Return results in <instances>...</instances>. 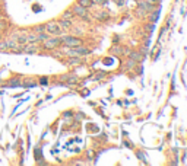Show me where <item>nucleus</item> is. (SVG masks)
I'll return each instance as SVG.
<instances>
[{
    "label": "nucleus",
    "instance_id": "nucleus-8",
    "mask_svg": "<svg viewBox=\"0 0 187 166\" xmlns=\"http://www.w3.org/2000/svg\"><path fill=\"white\" fill-rule=\"evenodd\" d=\"M67 63H69L70 66H76V64H82L83 60H82L80 55H70V57L67 58Z\"/></svg>",
    "mask_w": 187,
    "mask_h": 166
},
{
    "label": "nucleus",
    "instance_id": "nucleus-18",
    "mask_svg": "<svg viewBox=\"0 0 187 166\" xmlns=\"http://www.w3.org/2000/svg\"><path fill=\"white\" fill-rule=\"evenodd\" d=\"M134 64H136V61H133L132 58H130V60H127L123 66H124V70H132V69L134 67Z\"/></svg>",
    "mask_w": 187,
    "mask_h": 166
},
{
    "label": "nucleus",
    "instance_id": "nucleus-22",
    "mask_svg": "<svg viewBox=\"0 0 187 166\" xmlns=\"http://www.w3.org/2000/svg\"><path fill=\"white\" fill-rule=\"evenodd\" d=\"M38 83H40V85H48V77H41V79L38 80Z\"/></svg>",
    "mask_w": 187,
    "mask_h": 166
},
{
    "label": "nucleus",
    "instance_id": "nucleus-19",
    "mask_svg": "<svg viewBox=\"0 0 187 166\" xmlns=\"http://www.w3.org/2000/svg\"><path fill=\"white\" fill-rule=\"evenodd\" d=\"M146 13H148V10L145 9V7L139 6L138 9H136V16H146Z\"/></svg>",
    "mask_w": 187,
    "mask_h": 166
},
{
    "label": "nucleus",
    "instance_id": "nucleus-3",
    "mask_svg": "<svg viewBox=\"0 0 187 166\" xmlns=\"http://www.w3.org/2000/svg\"><path fill=\"white\" fill-rule=\"evenodd\" d=\"M60 40H61V45L70 47V48L83 44V41L80 40L79 37H76V35H60Z\"/></svg>",
    "mask_w": 187,
    "mask_h": 166
},
{
    "label": "nucleus",
    "instance_id": "nucleus-17",
    "mask_svg": "<svg viewBox=\"0 0 187 166\" xmlns=\"http://www.w3.org/2000/svg\"><path fill=\"white\" fill-rule=\"evenodd\" d=\"M78 76H75V74H69V77H67V82L66 85H75V83H78Z\"/></svg>",
    "mask_w": 187,
    "mask_h": 166
},
{
    "label": "nucleus",
    "instance_id": "nucleus-16",
    "mask_svg": "<svg viewBox=\"0 0 187 166\" xmlns=\"http://www.w3.org/2000/svg\"><path fill=\"white\" fill-rule=\"evenodd\" d=\"M110 53L111 54H121L123 53V47L121 45H113L110 48Z\"/></svg>",
    "mask_w": 187,
    "mask_h": 166
},
{
    "label": "nucleus",
    "instance_id": "nucleus-26",
    "mask_svg": "<svg viewBox=\"0 0 187 166\" xmlns=\"http://www.w3.org/2000/svg\"><path fill=\"white\" fill-rule=\"evenodd\" d=\"M158 2H160V0H148V3H151L152 6H154V5H156Z\"/></svg>",
    "mask_w": 187,
    "mask_h": 166
},
{
    "label": "nucleus",
    "instance_id": "nucleus-1",
    "mask_svg": "<svg viewBox=\"0 0 187 166\" xmlns=\"http://www.w3.org/2000/svg\"><path fill=\"white\" fill-rule=\"evenodd\" d=\"M61 45V40L60 37H48L46 41H42L41 42V48L42 50H47V51H53L56 48H59Z\"/></svg>",
    "mask_w": 187,
    "mask_h": 166
},
{
    "label": "nucleus",
    "instance_id": "nucleus-7",
    "mask_svg": "<svg viewBox=\"0 0 187 166\" xmlns=\"http://www.w3.org/2000/svg\"><path fill=\"white\" fill-rule=\"evenodd\" d=\"M38 85V82L34 79V77H25V79L22 80V87H35Z\"/></svg>",
    "mask_w": 187,
    "mask_h": 166
},
{
    "label": "nucleus",
    "instance_id": "nucleus-15",
    "mask_svg": "<svg viewBox=\"0 0 187 166\" xmlns=\"http://www.w3.org/2000/svg\"><path fill=\"white\" fill-rule=\"evenodd\" d=\"M50 35L47 32H40V34H37V42L40 44V42H42V41H46L47 38H48Z\"/></svg>",
    "mask_w": 187,
    "mask_h": 166
},
{
    "label": "nucleus",
    "instance_id": "nucleus-23",
    "mask_svg": "<svg viewBox=\"0 0 187 166\" xmlns=\"http://www.w3.org/2000/svg\"><path fill=\"white\" fill-rule=\"evenodd\" d=\"M114 3H116V5H119V6H124V3H126V2H124V0H114Z\"/></svg>",
    "mask_w": 187,
    "mask_h": 166
},
{
    "label": "nucleus",
    "instance_id": "nucleus-20",
    "mask_svg": "<svg viewBox=\"0 0 187 166\" xmlns=\"http://www.w3.org/2000/svg\"><path fill=\"white\" fill-rule=\"evenodd\" d=\"M94 16H95L97 19L104 20V19H107V16H108V15L105 13V12H98V13H95V15H94Z\"/></svg>",
    "mask_w": 187,
    "mask_h": 166
},
{
    "label": "nucleus",
    "instance_id": "nucleus-12",
    "mask_svg": "<svg viewBox=\"0 0 187 166\" xmlns=\"http://www.w3.org/2000/svg\"><path fill=\"white\" fill-rule=\"evenodd\" d=\"M27 42H37V34L32 32V31H29V32H27Z\"/></svg>",
    "mask_w": 187,
    "mask_h": 166
},
{
    "label": "nucleus",
    "instance_id": "nucleus-10",
    "mask_svg": "<svg viewBox=\"0 0 187 166\" xmlns=\"http://www.w3.org/2000/svg\"><path fill=\"white\" fill-rule=\"evenodd\" d=\"M59 25H60L63 29H69V28H72V25H73V22H72V19H61L59 20Z\"/></svg>",
    "mask_w": 187,
    "mask_h": 166
},
{
    "label": "nucleus",
    "instance_id": "nucleus-27",
    "mask_svg": "<svg viewBox=\"0 0 187 166\" xmlns=\"http://www.w3.org/2000/svg\"><path fill=\"white\" fill-rule=\"evenodd\" d=\"M108 2H110V0H102V5H107Z\"/></svg>",
    "mask_w": 187,
    "mask_h": 166
},
{
    "label": "nucleus",
    "instance_id": "nucleus-28",
    "mask_svg": "<svg viewBox=\"0 0 187 166\" xmlns=\"http://www.w3.org/2000/svg\"><path fill=\"white\" fill-rule=\"evenodd\" d=\"M2 37H3V31H0V40H2Z\"/></svg>",
    "mask_w": 187,
    "mask_h": 166
},
{
    "label": "nucleus",
    "instance_id": "nucleus-9",
    "mask_svg": "<svg viewBox=\"0 0 187 166\" xmlns=\"http://www.w3.org/2000/svg\"><path fill=\"white\" fill-rule=\"evenodd\" d=\"M129 57H130L133 61H136V63L143 61V54H140L139 51H130V53H129Z\"/></svg>",
    "mask_w": 187,
    "mask_h": 166
},
{
    "label": "nucleus",
    "instance_id": "nucleus-24",
    "mask_svg": "<svg viewBox=\"0 0 187 166\" xmlns=\"http://www.w3.org/2000/svg\"><path fill=\"white\" fill-rule=\"evenodd\" d=\"M105 74H107V73H105V72H100V73L97 74V79H102V77H104Z\"/></svg>",
    "mask_w": 187,
    "mask_h": 166
},
{
    "label": "nucleus",
    "instance_id": "nucleus-21",
    "mask_svg": "<svg viewBox=\"0 0 187 166\" xmlns=\"http://www.w3.org/2000/svg\"><path fill=\"white\" fill-rule=\"evenodd\" d=\"M6 26H7L6 19H2V20H0V31H5V29H6Z\"/></svg>",
    "mask_w": 187,
    "mask_h": 166
},
{
    "label": "nucleus",
    "instance_id": "nucleus-13",
    "mask_svg": "<svg viewBox=\"0 0 187 166\" xmlns=\"http://www.w3.org/2000/svg\"><path fill=\"white\" fill-rule=\"evenodd\" d=\"M73 12H72V9H67L64 10L63 13H61V19H73Z\"/></svg>",
    "mask_w": 187,
    "mask_h": 166
},
{
    "label": "nucleus",
    "instance_id": "nucleus-29",
    "mask_svg": "<svg viewBox=\"0 0 187 166\" xmlns=\"http://www.w3.org/2000/svg\"><path fill=\"white\" fill-rule=\"evenodd\" d=\"M2 83H3V82H2V79H0V85H2Z\"/></svg>",
    "mask_w": 187,
    "mask_h": 166
},
{
    "label": "nucleus",
    "instance_id": "nucleus-5",
    "mask_svg": "<svg viewBox=\"0 0 187 166\" xmlns=\"http://www.w3.org/2000/svg\"><path fill=\"white\" fill-rule=\"evenodd\" d=\"M41 50V47L38 45V42H27V44H24L22 47V53H27V54H35L38 53Z\"/></svg>",
    "mask_w": 187,
    "mask_h": 166
},
{
    "label": "nucleus",
    "instance_id": "nucleus-4",
    "mask_svg": "<svg viewBox=\"0 0 187 166\" xmlns=\"http://www.w3.org/2000/svg\"><path fill=\"white\" fill-rule=\"evenodd\" d=\"M72 9V12H73V15H76V16H79V18H83V19L89 20V16H88V9L83 6H80V5H78V3H75L73 6L70 7Z\"/></svg>",
    "mask_w": 187,
    "mask_h": 166
},
{
    "label": "nucleus",
    "instance_id": "nucleus-14",
    "mask_svg": "<svg viewBox=\"0 0 187 166\" xmlns=\"http://www.w3.org/2000/svg\"><path fill=\"white\" fill-rule=\"evenodd\" d=\"M76 3H78V5H80V6L86 7V9L92 7V0H78Z\"/></svg>",
    "mask_w": 187,
    "mask_h": 166
},
{
    "label": "nucleus",
    "instance_id": "nucleus-11",
    "mask_svg": "<svg viewBox=\"0 0 187 166\" xmlns=\"http://www.w3.org/2000/svg\"><path fill=\"white\" fill-rule=\"evenodd\" d=\"M31 31L35 34H40V32H46V25L44 23H40V25H34L31 28Z\"/></svg>",
    "mask_w": 187,
    "mask_h": 166
},
{
    "label": "nucleus",
    "instance_id": "nucleus-2",
    "mask_svg": "<svg viewBox=\"0 0 187 166\" xmlns=\"http://www.w3.org/2000/svg\"><path fill=\"white\" fill-rule=\"evenodd\" d=\"M46 25V32L48 35H51V37H60L63 35L64 32V29L59 25V22H56V20H50V22H47L44 23Z\"/></svg>",
    "mask_w": 187,
    "mask_h": 166
},
{
    "label": "nucleus",
    "instance_id": "nucleus-6",
    "mask_svg": "<svg viewBox=\"0 0 187 166\" xmlns=\"http://www.w3.org/2000/svg\"><path fill=\"white\" fill-rule=\"evenodd\" d=\"M6 85L10 87H19L22 85V80H20L19 76H13V77H10V79L7 80Z\"/></svg>",
    "mask_w": 187,
    "mask_h": 166
},
{
    "label": "nucleus",
    "instance_id": "nucleus-25",
    "mask_svg": "<svg viewBox=\"0 0 187 166\" xmlns=\"http://www.w3.org/2000/svg\"><path fill=\"white\" fill-rule=\"evenodd\" d=\"M92 5H102V0H92Z\"/></svg>",
    "mask_w": 187,
    "mask_h": 166
}]
</instances>
